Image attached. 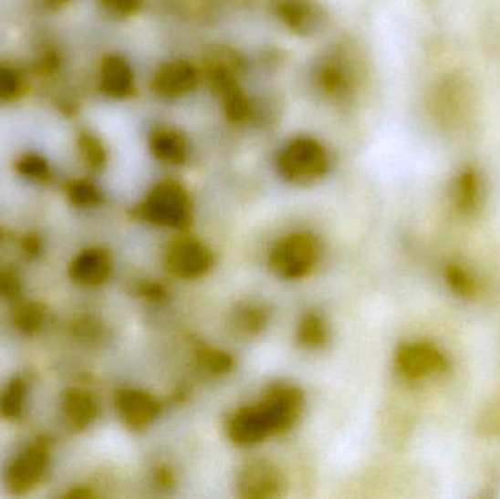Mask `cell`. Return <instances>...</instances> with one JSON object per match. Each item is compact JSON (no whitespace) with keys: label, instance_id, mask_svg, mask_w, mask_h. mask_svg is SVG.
I'll use <instances>...</instances> for the list:
<instances>
[{"label":"cell","instance_id":"6da1fadb","mask_svg":"<svg viewBox=\"0 0 500 499\" xmlns=\"http://www.w3.org/2000/svg\"><path fill=\"white\" fill-rule=\"evenodd\" d=\"M276 167L286 181L296 185H310L329 171V154L319 140L297 137L281 150Z\"/></svg>","mask_w":500,"mask_h":499},{"label":"cell","instance_id":"7a4b0ae2","mask_svg":"<svg viewBox=\"0 0 500 499\" xmlns=\"http://www.w3.org/2000/svg\"><path fill=\"white\" fill-rule=\"evenodd\" d=\"M138 214L157 226L186 230L192 224L191 198L181 183L160 182L141 203Z\"/></svg>","mask_w":500,"mask_h":499},{"label":"cell","instance_id":"3957f363","mask_svg":"<svg viewBox=\"0 0 500 499\" xmlns=\"http://www.w3.org/2000/svg\"><path fill=\"white\" fill-rule=\"evenodd\" d=\"M474 108L470 84L461 75H448L431 96V115L445 132H458L467 125Z\"/></svg>","mask_w":500,"mask_h":499},{"label":"cell","instance_id":"277c9868","mask_svg":"<svg viewBox=\"0 0 500 499\" xmlns=\"http://www.w3.org/2000/svg\"><path fill=\"white\" fill-rule=\"evenodd\" d=\"M319 256L320 248L317 237L298 232L276 242L269 254V266L278 277L296 280L312 273Z\"/></svg>","mask_w":500,"mask_h":499},{"label":"cell","instance_id":"5b68a950","mask_svg":"<svg viewBox=\"0 0 500 499\" xmlns=\"http://www.w3.org/2000/svg\"><path fill=\"white\" fill-rule=\"evenodd\" d=\"M356 59L351 52L341 47L320 63L318 84L327 96L342 101L349 100L357 93L363 72Z\"/></svg>","mask_w":500,"mask_h":499},{"label":"cell","instance_id":"8992f818","mask_svg":"<svg viewBox=\"0 0 500 499\" xmlns=\"http://www.w3.org/2000/svg\"><path fill=\"white\" fill-rule=\"evenodd\" d=\"M239 72L224 65L206 63L205 77L214 94L220 99L225 118L233 123H242L252 115V103L240 86Z\"/></svg>","mask_w":500,"mask_h":499},{"label":"cell","instance_id":"52a82bcc","mask_svg":"<svg viewBox=\"0 0 500 499\" xmlns=\"http://www.w3.org/2000/svg\"><path fill=\"white\" fill-rule=\"evenodd\" d=\"M274 11L283 26L298 37H317L331 23L320 0H276Z\"/></svg>","mask_w":500,"mask_h":499},{"label":"cell","instance_id":"ba28073f","mask_svg":"<svg viewBox=\"0 0 500 499\" xmlns=\"http://www.w3.org/2000/svg\"><path fill=\"white\" fill-rule=\"evenodd\" d=\"M281 470L268 460H250L243 464L235 476L237 496L245 499H271L284 491Z\"/></svg>","mask_w":500,"mask_h":499},{"label":"cell","instance_id":"9c48e42d","mask_svg":"<svg viewBox=\"0 0 500 499\" xmlns=\"http://www.w3.org/2000/svg\"><path fill=\"white\" fill-rule=\"evenodd\" d=\"M213 252L195 237H181L167 249V270L177 278L203 277L213 268Z\"/></svg>","mask_w":500,"mask_h":499},{"label":"cell","instance_id":"30bf717a","mask_svg":"<svg viewBox=\"0 0 500 499\" xmlns=\"http://www.w3.org/2000/svg\"><path fill=\"white\" fill-rule=\"evenodd\" d=\"M268 414L274 433L286 432L296 425L305 404V397L296 385L276 384L266 390L259 401Z\"/></svg>","mask_w":500,"mask_h":499},{"label":"cell","instance_id":"8fae6325","mask_svg":"<svg viewBox=\"0 0 500 499\" xmlns=\"http://www.w3.org/2000/svg\"><path fill=\"white\" fill-rule=\"evenodd\" d=\"M199 84V70L184 59L169 60L157 69L151 81L152 91L164 99H179L192 93Z\"/></svg>","mask_w":500,"mask_h":499},{"label":"cell","instance_id":"7c38bea8","mask_svg":"<svg viewBox=\"0 0 500 499\" xmlns=\"http://www.w3.org/2000/svg\"><path fill=\"white\" fill-rule=\"evenodd\" d=\"M227 435L234 444L247 447L273 437L274 430L266 411L258 403L243 407L233 414L227 423Z\"/></svg>","mask_w":500,"mask_h":499},{"label":"cell","instance_id":"4fadbf2b","mask_svg":"<svg viewBox=\"0 0 500 499\" xmlns=\"http://www.w3.org/2000/svg\"><path fill=\"white\" fill-rule=\"evenodd\" d=\"M397 365L405 377L414 379L445 369V358L432 344H405L398 350Z\"/></svg>","mask_w":500,"mask_h":499},{"label":"cell","instance_id":"5bb4252c","mask_svg":"<svg viewBox=\"0 0 500 499\" xmlns=\"http://www.w3.org/2000/svg\"><path fill=\"white\" fill-rule=\"evenodd\" d=\"M119 414L132 430H144L157 419L160 404L151 394L140 390H123L116 399Z\"/></svg>","mask_w":500,"mask_h":499},{"label":"cell","instance_id":"9a60e30c","mask_svg":"<svg viewBox=\"0 0 500 499\" xmlns=\"http://www.w3.org/2000/svg\"><path fill=\"white\" fill-rule=\"evenodd\" d=\"M150 149L155 159L160 160L161 163L179 166L188 159V140L183 132L170 126L157 128L151 133Z\"/></svg>","mask_w":500,"mask_h":499},{"label":"cell","instance_id":"2e32d148","mask_svg":"<svg viewBox=\"0 0 500 499\" xmlns=\"http://www.w3.org/2000/svg\"><path fill=\"white\" fill-rule=\"evenodd\" d=\"M101 88L107 96L125 99L135 91V75L130 63L119 56H110L101 67Z\"/></svg>","mask_w":500,"mask_h":499},{"label":"cell","instance_id":"e0dca14e","mask_svg":"<svg viewBox=\"0 0 500 499\" xmlns=\"http://www.w3.org/2000/svg\"><path fill=\"white\" fill-rule=\"evenodd\" d=\"M47 464V454L40 447H34L24 452L9 469V486L23 492L37 483Z\"/></svg>","mask_w":500,"mask_h":499},{"label":"cell","instance_id":"ac0fdd59","mask_svg":"<svg viewBox=\"0 0 500 499\" xmlns=\"http://www.w3.org/2000/svg\"><path fill=\"white\" fill-rule=\"evenodd\" d=\"M110 271V256L103 249H89L82 252L70 268L72 277L85 286L101 285L109 278Z\"/></svg>","mask_w":500,"mask_h":499},{"label":"cell","instance_id":"d6986e66","mask_svg":"<svg viewBox=\"0 0 500 499\" xmlns=\"http://www.w3.org/2000/svg\"><path fill=\"white\" fill-rule=\"evenodd\" d=\"M269 321V309L266 305L246 304L233 312L230 327L239 337L258 336Z\"/></svg>","mask_w":500,"mask_h":499},{"label":"cell","instance_id":"ffe728a7","mask_svg":"<svg viewBox=\"0 0 500 499\" xmlns=\"http://www.w3.org/2000/svg\"><path fill=\"white\" fill-rule=\"evenodd\" d=\"M65 411L70 426H74L75 430H84L96 419L99 407L89 392L70 391L67 396Z\"/></svg>","mask_w":500,"mask_h":499},{"label":"cell","instance_id":"44dd1931","mask_svg":"<svg viewBox=\"0 0 500 499\" xmlns=\"http://www.w3.org/2000/svg\"><path fill=\"white\" fill-rule=\"evenodd\" d=\"M328 340V329L324 319L315 314L306 315L297 327L298 343L309 348H319Z\"/></svg>","mask_w":500,"mask_h":499},{"label":"cell","instance_id":"7402d4cb","mask_svg":"<svg viewBox=\"0 0 500 499\" xmlns=\"http://www.w3.org/2000/svg\"><path fill=\"white\" fill-rule=\"evenodd\" d=\"M196 362L199 369L210 375H224L234 367L232 356L217 348H199Z\"/></svg>","mask_w":500,"mask_h":499},{"label":"cell","instance_id":"603a6c76","mask_svg":"<svg viewBox=\"0 0 500 499\" xmlns=\"http://www.w3.org/2000/svg\"><path fill=\"white\" fill-rule=\"evenodd\" d=\"M24 403V385L19 381L9 384L4 396L0 399V411L6 418H16L21 413Z\"/></svg>","mask_w":500,"mask_h":499},{"label":"cell","instance_id":"cb8c5ba5","mask_svg":"<svg viewBox=\"0 0 500 499\" xmlns=\"http://www.w3.org/2000/svg\"><path fill=\"white\" fill-rule=\"evenodd\" d=\"M478 195V179L474 172H465L458 181V201L461 207L473 208Z\"/></svg>","mask_w":500,"mask_h":499},{"label":"cell","instance_id":"d4e9b609","mask_svg":"<svg viewBox=\"0 0 500 499\" xmlns=\"http://www.w3.org/2000/svg\"><path fill=\"white\" fill-rule=\"evenodd\" d=\"M69 196L70 200L74 201L77 205H82V207L96 205L101 201L99 189L92 186L89 182H77V183L70 186Z\"/></svg>","mask_w":500,"mask_h":499},{"label":"cell","instance_id":"484cf974","mask_svg":"<svg viewBox=\"0 0 500 499\" xmlns=\"http://www.w3.org/2000/svg\"><path fill=\"white\" fill-rule=\"evenodd\" d=\"M81 151L85 161L92 169H99L106 163V150H104L103 144L94 137L82 138Z\"/></svg>","mask_w":500,"mask_h":499},{"label":"cell","instance_id":"4316f807","mask_svg":"<svg viewBox=\"0 0 500 499\" xmlns=\"http://www.w3.org/2000/svg\"><path fill=\"white\" fill-rule=\"evenodd\" d=\"M43 321V312L38 309L36 305H30V307H24L21 314H19L18 324L21 328L26 331H34L41 326Z\"/></svg>","mask_w":500,"mask_h":499},{"label":"cell","instance_id":"83f0119b","mask_svg":"<svg viewBox=\"0 0 500 499\" xmlns=\"http://www.w3.org/2000/svg\"><path fill=\"white\" fill-rule=\"evenodd\" d=\"M103 4L118 16H132L140 11L144 0H103Z\"/></svg>","mask_w":500,"mask_h":499},{"label":"cell","instance_id":"f1b7e54d","mask_svg":"<svg viewBox=\"0 0 500 499\" xmlns=\"http://www.w3.org/2000/svg\"><path fill=\"white\" fill-rule=\"evenodd\" d=\"M19 89V79L12 70L0 69V99H11Z\"/></svg>","mask_w":500,"mask_h":499},{"label":"cell","instance_id":"f546056e","mask_svg":"<svg viewBox=\"0 0 500 499\" xmlns=\"http://www.w3.org/2000/svg\"><path fill=\"white\" fill-rule=\"evenodd\" d=\"M448 280L451 281L453 290L461 293V295H465V296L471 295L473 290H474V285H473V281L470 280V277L465 275V273H463V271L455 268V266H453V268L448 271Z\"/></svg>","mask_w":500,"mask_h":499},{"label":"cell","instance_id":"4dcf8cb0","mask_svg":"<svg viewBox=\"0 0 500 499\" xmlns=\"http://www.w3.org/2000/svg\"><path fill=\"white\" fill-rule=\"evenodd\" d=\"M21 172L28 174L31 178L40 179L45 178L47 174V164L38 157H28L21 163Z\"/></svg>","mask_w":500,"mask_h":499},{"label":"cell","instance_id":"1f68e13d","mask_svg":"<svg viewBox=\"0 0 500 499\" xmlns=\"http://www.w3.org/2000/svg\"><path fill=\"white\" fill-rule=\"evenodd\" d=\"M138 292H140L141 296L152 300L164 299L167 295L164 287L157 285V283H141V285L138 286Z\"/></svg>","mask_w":500,"mask_h":499},{"label":"cell","instance_id":"d6a6232c","mask_svg":"<svg viewBox=\"0 0 500 499\" xmlns=\"http://www.w3.org/2000/svg\"><path fill=\"white\" fill-rule=\"evenodd\" d=\"M18 292V281L8 271L0 270V295L12 296Z\"/></svg>","mask_w":500,"mask_h":499}]
</instances>
